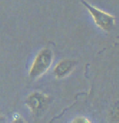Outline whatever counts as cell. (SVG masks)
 <instances>
[{"instance_id":"cell-1","label":"cell","mask_w":119,"mask_h":123,"mask_svg":"<svg viewBox=\"0 0 119 123\" xmlns=\"http://www.w3.org/2000/svg\"><path fill=\"white\" fill-rule=\"evenodd\" d=\"M53 62V52L49 48L40 50L34 59L29 70L31 78H39L50 69Z\"/></svg>"},{"instance_id":"cell-2","label":"cell","mask_w":119,"mask_h":123,"mask_svg":"<svg viewBox=\"0 0 119 123\" xmlns=\"http://www.w3.org/2000/svg\"><path fill=\"white\" fill-rule=\"evenodd\" d=\"M85 7L88 10L89 13L93 17L94 23L102 30H110L115 25V17L101 9L89 5L85 0H81Z\"/></svg>"},{"instance_id":"cell-3","label":"cell","mask_w":119,"mask_h":123,"mask_svg":"<svg viewBox=\"0 0 119 123\" xmlns=\"http://www.w3.org/2000/svg\"><path fill=\"white\" fill-rule=\"evenodd\" d=\"M76 65H77V62L73 60H70V59L62 60L56 66L54 69V74L57 78L66 77L72 73V71L74 69Z\"/></svg>"},{"instance_id":"cell-4","label":"cell","mask_w":119,"mask_h":123,"mask_svg":"<svg viewBox=\"0 0 119 123\" xmlns=\"http://www.w3.org/2000/svg\"><path fill=\"white\" fill-rule=\"evenodd\" d=\"M45 100H46V97L43 94L35 92L31 94L28 97L27 104L32 112H36L37 110H39L42 107V105H44Z\"/></svg>"},{"instance_id":"cell-5","label":"cell","mask_w":119,"mask_h":123,"mask_svg":"<svg viewBox=\"0 0 119 123\" xmlns=\"http://www.w3.org/2000/svg\"><path fill=\"white\" fill-rule=\"evenodd\" d=\"M72 123H91L88 119L85 117H77L72 120Z\"/></svg>"},{"instance_id":"cell-6","label":"cell","mask_w":119,"mask_h":123,"mask_svg":"<svg viewBox=\"0 0 119 123\" xmlns=\"http://www.w3.org/2000/svg\"><path fill=\"white\" fill-rule=\"evenodd\" d=\"M11 123H25V121L23 120V119L20 116H18V117L14 118Z\"/></svg>"},{"instance_id":"cell-7","label":"cell","mask_w":119,"mask_h":123,"mask_svg":"<svg viewBox=\"0 0 119 123\" xmlns=\"http://www.w3.org/2000/svg\"><path fill=\"white\" fill-rule=\"evenodd\" d=\"M0 123H5V122H4L3 119H2V118H1V117H0Z\"/></svg>"}]
</instances>
